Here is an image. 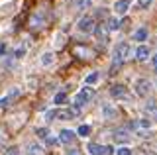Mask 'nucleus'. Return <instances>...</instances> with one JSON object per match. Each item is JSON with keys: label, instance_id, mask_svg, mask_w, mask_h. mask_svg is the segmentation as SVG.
Wrapping results in <instances>:
<instances>
[{"label": "nucleus", "instance_id": "14", "mask_svg": "<svg viewBox=\"0 0 157 155\" xmlns=\"http://www.w3.org/2000/svg\"><path fill=\"white\" fill-rule=\"evenodd\" d=\"M26 149H28V155H41V153H43L41 145H37L36 142H29Z\"/></svg>", "mask_w": 157, "mask_h": 155}, {"label": "nucleus", "instance_id": "21", "mask_svg": "<svg viewBox=\"0 0 157 155\" xmlns=\"http://www.w3.org/2000/svg\"><path fill=\"white\" fill-rule=\"evenodd\" d=\"M77 134H78V135H82V138H85V135H88V134H90V126H86V124H82V126H81V128H78V130H77Z\"/></svg>", "mask_w": 157, "mask_h": 155}, {"label": "nucleus", "instance_id": "27", "mask_svg": "<svg viewBox=\"0 0 157 155\" xmlns=\"http://www.w3.org/2000/svg\"><path fill=\"white\" fill-rule=\"evenodd\" d=\"M137 4H140V8H144V10H147V8L153 4V0H137Z\"/></svg>", "mask_w": 157, "mask_h": 155}, {"label": "nucleus", "instance_id": "2", "mask_svg": "<svg viewBox=\"0 0 157 155\" xmlns=\"http://www.w3.org/2000/svg\"><path fill=\"white\" fill-rule=\"evenodd\" d=\"M78 108L73 110H49L47 112V120H71L73 116H77Z\"/></svg>", "mask_w": 157, "mask_h": 155}, {"label": "nucleus", "instance_id": "7", "mask_svg": "<svg viewBox=\"0 0 157 155\" xmlns=\"http://www.w3.org/2000/svg\"><path fill=\"white\" fill-rule=\"evenodd\" d=\"M88 151L92 155H110L112 147H104V145H98V143H88Z\"/></svg>", "mask_w": 157, "mask_h": 155}, {"label": "nucleus", "instance_id": "1", "mask_svg": "<svg viewBox=\"0 0 157 155\" xmlns=\"http://www.w3.org/2000/svg\"><path fill=\"white\" fill-rule=\"evenodd\" d=\"M130 53H132V49H130V45H128L126 41L118 43L116 49H114V63H116V65H120L122 61H126L128 57H130Z\"/></svg>", "mask_w": 157, "mask_h": 155}, {"label": "nucleus", "instance_id": "15", "mask_svg": "<svg viewBox=\"0 0 157 155\" xmlns=\"http://www.w3.org/2000/svg\"><path fill=\"white\" fill-rule=\"evenodd\" d=\"M53 61H55V55H53L51 51H45V53L41 55V65H43V67L53 65Z\"/></svg>", "mask_w": 157, "mask_h": 155}, {"label": "nucleus", "instance_id": "11", "mask_svg": "<svg viewBox=\"0 0 157 155\" xmlns=\"http://www.w3.org/2000/svg\"><path fill=\"white\" fill-rule=\"evenodd\" d=\"M75 132H71V130H61L59 132V139H61V143H73L75 142Z\"/></svg>", "mask_w": 157, "mask_h": 155}, {"label": "nucleus", "instance_id": "12", "mask_svg": "<svg viewBox=\"0 0 157 155\" xmlns=\"http://www.w3.org/2000/svg\"><path fill=\"white\" fill-rule=\"evenodd\" d=\"M114 139H116V142H120V143H124V142L130 139V134H128L126 128H118L116 132H114Z\"/></svg>", "mask_w": 157, "mask_h": 155}, {"label": "nucleus", "instance_id": "30", "mask_svg": "<svg viewBox=\"0 0 157 155\" xmlns=\"http://www.w3.org/2000/svg\"><path fill=\"white\" fill-rule=\"evenodd\" d=\"M4 155H20V151H18V147H10Z\"/></svg>", "mask_w": 157, "mask_h": 155}, {"label": "nucleus", "instance_id": "10", "mask_svg": "<svg viewBox=\"0 0 157 155\" xmlns=\"http://www.w3.org/2000/svg\"><path fill=\"white\" fill-rule=\"evenodd\" d=\"M110 94L114 96V98H126V96H128V90H126L124 85H114L110 89Z\"/></svg>", "mask_w": 157, "mask_h": 155}, {"label": "nucleus", "instance_id": "6", "mask_svg": "<svg viewBox=\"0 0 157 155\" xmlns=\"http://www.w3.org/2000/svg\"><path fill=\"white\" fill-rule=\"evenodd\" d=\"M108 26H104V24H98V26L94 28V36H96V40L98 41H102V43H108Z\"/></svg>", "mask_w": 157, "mask_h": 155}, {"label": "nucleus", "instance_id": "18", "mask_svg": "<svg viewBox=\"0 0 157 155\" xmlns=\"http://www.w3.org/2000/svg\"><path fill=\"white\" fill-rule=\"evenodd\" d=\"M108 30L110 32L120 30V20H118V18H110V20H108Z\"/></svg>", "mask_w": 157, "mask_h": 155}, {"label": "nucleus", "instance_id": "20", "mask_svg": "<svg viewBox=\"0 0 157 155\" xmlns=\"http://www.w3.org/2000/svg\"><path fill=\"white\" fill-rule=\"evenodd\" d=\"M36 135H37V138H41V139H47L49 138V132H47V128H37L36 130Z\"/></svg>", "mask_w": 157, "mask_h": 155}, {"label": "nucleus", "instance_id": "17", "mask_svg": "<svg viewBox=\"0 0 157 155\" xmlns=\"http://www.w3.org/2000/svg\"><path fill=\"white\" fill-rule=\"evenodd\" d=\"M26 51H28V45H26V43H24V45L16 47V51H14V57H16V59H22V57L26 55Z\"/></svg>", "mask_w": 157, "mask_h": 155}, {"label": "nucleus", "instance_id": "32", "mask_svg": "<svg viewBox=\"0 0 157 155\" xmlns=\"http://www.w3.org/2000/svg\"><path fill=\"white\" fill-rule=\"evenodd\" d=\"M67 155H81V153H78V149H69Z\"/></svg>", "mask_w": 157, "mask_h": 155}, {"label": "nucleus", "instance_id": "24", "mask_svg": "<svg viewBox=\"0 0 157 155\" xmlns=\"http://www.w3.org/2000/svg\"><path fill=\"white\" fill-rule=\"evenodd\" d=\"M65 100H67V94H65V93H59V94H55L53 102H55V104H63Z\"/></svg>", "mask_w": 157, "mask_h": 155}, {"label": "nucleus", "instance_id": "28", "mask_svg": "<svg viewBox=\"0 0 157 155\" xmlns=\"http://www.w3.org/2000/svg\"><path fill=\"white\" fill-rule=\"evenodd\" d=\"M59 142H61V139H59V138H55V135H53V134H49V138H47V143H49V145H57Z\"/></svg>", "mask_w": 157, "mask_h": 155}, {"label": "nucleus", "instance_id": "3", "mask_svg": "<svg viewBox=\"0 0 157 155\" xmlns=\"http://www.w3.org/2000/svg\"><path fill=\"white\" fill-rule=\"evenodd\" d=\"M94 28H96V24H94V20H92L90 16H85V18H81L78 20V24H77V30L81 32V33H92L94 32Z\"/></svg>", "mask_w": 157, "mask_h": 155}, {"label": "nucleus", "instance_id": "22", "mask_svg": "<svg viewBox=\"0 0 157 155\" xmlns=\"http://www.w3.org/2000/svg\"><path fill=\"white\" fill-rule=\"evenodd\" d=\"M116 155H132V149L128 145H122V147L116 149Z\"/></svg>", "mask_w": 157, "mask_h": 155}, {"label": "nucleus", "instance_id": "26", "mask_svg": "<svg viewBox=\"0 0 157 155\" xmlns=\"http://www.w3.org/2000/svg\"><path fill=\"white\" fill-rule=\"evenodd\" d=\"M137 126H140V128H145V130H149V128H151V120H147V118H141L140 122H137Z\"/></svg>", "mask_w": 157, "mask_h": 155}, {"label": "nucleus", "instance_id": "13", "mask_svg": "<svg viewBox=\"0 0 157 155\" xmlns=\"http://www.w3.org/2000/svg\"><path fill=\"white\" fill-rule=\"evenodd\" d=\"M136 57H137L140 61H145L147 57H149V47H147V45H140V47L136 49Z\"/></svg>", "mask_w": 157, "mask_h": 155}, {"label": "nucleus", "instance_id": "33", "mask_svg": "<svg viewBox=\"0 0 157 155\" xmlns=\"http://www.w3.org/2000/svg\"><path fill=\"white\" fill-rule=\"evenodd\" d=\"M153 63H155V65H157V55H153Z\"/></svg>", "mask_w": 157, "mask_h": 155}, {"label": "nucleus", "instance_id": "36", "mask_svg": "<svg viewBox=\"0 0 157 155\" xmlns=\"http://www.w3.org/2000/svg\"><path fill=\"white\" fill-rule=\"evenodd\" d=\"M155 73H157V65H155Z\"/></svg>", "mask_w": 157, "mask_h": 155}, {"label": "nucleus", "instance_id": "8", "mask_svg": "<svg viewBox=\"0 0 157 155\" xmlns=\"http://www.w3.org/2000/svg\"><path fill=\"white\" fill-rule=\"evenodd\" d=\"M116 114H118V110H116V106L114 104H102V118L104 120H112V118H116Z\"/></svg>", "mask_w": 157, "mask_h": 155}, {"label": "nucleus", "instance_id": "4", "mask_svg": "<svg viewBox=\"0 0 157 155\" xmlns=\"http://www.w3.org/2000/svg\"><path fill=\"white\" fill-rule=\"evenodd\" d=\"M151 89H153V85L149 83L147 79H140L136 83V93H137V96H149V93H151Z\"/></svg>", "mask_w": 157, "mask_h": 155}, {"label": "nucleus", "instance_id": "19", "mask_svg": "<svg viewBox=\"0 0 157 155\" xmlns=\"http://www.w3.org/2000/svg\"><path fill=\"white\" fill-rule=\"evenodd\" d=\"M12 96H10V94H6V96H2V98H0V110H4V108H6V106H10V102H12Z\"/></svg>", "mask_w": 157, "mask_h": 155}, {"label": "nucleus", "instance_id": "31", "mask_svg": "<svg viewBox=\"0 0 157 155\" xmlns=\"http://www.w3.org/2000/svg\"><path fill=\"white\" fill-rule=\"evenodd\" d=\"M4 53H6V45H4V43H0V57H2Z\"/></svg>", "mask_w": 157, "mask_h": 155}, {"label": "nucleus", "instance_id": "23", "mask_svg": "<svg viewBox=\"0 0 157 155\" xmlns=\"http://www.w3.org/2000/svg\"><path fill=\"white\" fill-rule=\"evenodd\" d=\"M96 81H98V73H90V75L85 79V83H86V85H94Z\"/></svg>", "mask_w": 157, "mask_h": 155}, {"label": "nucleus", "instance_id": "34", "mask_svg": "<svg viewBox=\"0 0 157 155\" xmlns=\"http://www.w3.org/2000/svg\"><path fill=\"white\" fill-rule=\"evenodd\" d=\"M2 142H4V138H2V135H0V143H2Z\"/></svg>", "mask_w": 157, "mask_h": 155}, {"label": "nucleus", "instance_id": "29", "mask_svg": "<svg viewBox=\"0 0 157 155\" xmlns=\"http://www.w3.org/2000/svg\"><path fill=\"white\" fill-rule=\"evenodd\" d=\"M145 110H149V112H153V110H157V102H155V100H149V102L145 104Z\"/></svg>", "mask_w": 157, "mask_h": 155}, {"label": "nucleus", "instance_id": "9", "mask_svg": "<svg viewBox=\"0 0 157 155\" xmlns=\"http://www.w3.org/2000/svg\"><path fill=\"white\" fill-rule=\"evenodd\" d=\"M128 8H130V0H116V2H114L116 16H124V14L128 12Z\"/></svg>", "mask_w": 157, "mask_h": 155}, {"label": "nucleus", "instance_id": "25", "mask_svg": "<svg viewBox=\"0 0 157 155\" xmlns=\"http://www.w3.org/2000/svg\"><path fill=\"white\" fill-rule=\"evenodd\" d=\"M8 94H10V96H12V98H14V100H16V98H18V96H20V94H22V89H18V86H12V89H10V93H8Z\"/></svg>", "mask_w": 157, "mask_h": 155}, {"label": "nucleus", "instance_id": "5", "mask_svg": "<svg viewBox=\"0 0 157 155\" xmlns=\"http://www.w3.org/2000/svg\"><path fill=\"white\" fill-rule=\"evenodd\" d=\"M90 98H92V90H90V89H82L81 93L75 96V108H81V106L86 104Z\"/></svg>", "mask_w": 157, "mask_h": 155}, {"label": "nucleus", "instance_id": "16", "mask_svg": "<svg viewBox=\"0 0 157 155\" xmlns=\"http://www.w3.org/2000/svg\"><path fill=\"white\" fill-rule=\"evenodd\" d=\"M134 40L136 41H145L147 40V28H140L134 32Z\"/></svg>", "mask_w": 157, "mask_h": 155}, {"label": "nucleus", "instance_id": "35", "mask_svg": "<svg viewBox=\"0 0 157 155\" xmlns=\"http://www.w3.org/2000/svg\"><path fill=\"white\" fill-rule=\"evenodd\" d=\"M136 155H144V153H141V151H140V153H136Z\"/></svg>", "mask_w": 157, "mask_h": 155}]
</instances>
